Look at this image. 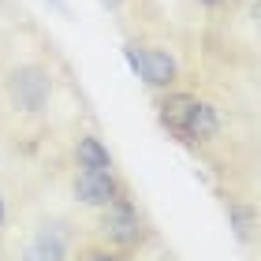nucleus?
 Masks as SVG:
<instances>
[{"label":"nucleus","mask_w":261,"mask_h":261,"mask_svg":"<svg viewBox=\"0 0 261 261\" xmlns=\"http://www.w3.org/2000/svg\"><path fill=\"white\" fill-rule=\"evenodd\" d=\"M146 235H149L146 217L138 213L130 191H123L120 198H112L105 209H97V239L105 246L123 250V254H135V250H142Z\"/></svg>","instance_id":"1"},{"label":"nucleus","mask_w":261,"mask_h":261,"mask_svg":"<svg viewBox=\"0 0 261 261\" xmlns=\"http://www.w3.org/2000/svg\"><path fill=\"white\" fill-rule=\"evenodd\" d=\"M49 97H53V75H49V67L22 64V67L11 71V79H8V101L15 105L19 112L38 116L45 105H49Z\"/></svg>","instance_id":"2"},{"label":"nucleus","mask_w":261,"mask_h":261,"mask_svg":"<svg viewBox=\"0 0 261 261\" xmlns=\"http://www.w3.org/2000/svg\"><path fill=\"white\" fill-rule=\"evenodd\" d=\"M127 191V183L112 172H101V168H79L75 179H71V194H75L79 205L86 209H105L112 198H120Z\"/></svg>","instance_id":"3"},{"label":"nucleus","mask_w":261,"mask_h":261,"mask_svg":"<svg viewBox=\"0 0 261 261\" xmlns=\"http://www.w3.org/2000/svg\"><path fill=\"white\" fill-rule=\"evenodd\" d=\"M127 60H130V67H135L153 90H172V86H175V79H179V67H175L172 53H168V49H161V45L127 49Z\"/></svg>","instance_id":"4"},{"label":"nucleus","mask_w":261,"mask_h":261,"mask_svg":"<svg viewBox=\"0 0 261 261\" xmlns=\"http://www.w3.org/2000/svg\"><path fill=\"white\" fill-rule=\"evenodd\" d=\"M198 97L194 93H183V90H168L164 97L157 101V120H161V127L168 130V135H175L183 142V135H187V123H191V116H194V109H198Z\"/></svg>","instance_id":"5"},{"label":"nucleus","mask_w":261,"mask_h":261,"mask_svg":"<svg viewBox=\"0 0 261 261\" xmlns=\"http://www.w3.org/2000/svg\"><path fill=\"white\" fill-rule=\"evenodd\" d=\"M30 250H41V254H49L53 261H67V254H71V235H67V228L64 224H41L38 231H34V239L27 243Z\"/></svg>","instance_id":"6"},{"label":"nucleus","mask_w":261,"mask_h":261,"mask_svg":"<svg viewBox=\"0 0 261 261\" xmlns=\"http://www.w3.org/2000/svg\"><path fill=\"white\" fill-rule=\"evenodd\" d=\"M75 164H79V168H101V172H112L116 168L109 146H105L97 135H82L75 142Z\"/></svg>","instance_id":"7"},{"label":"nucleus","mask_w":261,"mask_h":261,"mask_svg":"<svg viewBox=\"0 0 261 261\" xmlns=\"http://www.w3.org/2000/svg\"><path fill=\"white\" fill-rule=\"evenodd\" d=\"M217 135H220V112L213 109V105H205V101H201L198 109H194V116H191V123H187V135H183V142L198 146V142H213Z\"/></svg>","instance_id":"8"},{"label":"nucleus","mask_w":261,"mask_h":261,"mask_svg":"<svg viewBox=\"0 0 261 261\" xmlns=\"http://www.w3.org/2000/svg\"><path fill=\"white\" fill-rule=\"evenodd\" d=\"M228 220H231V231H235V239H250L254 228H257V213L250 205H243V201H228Z\"/></svg>","instance_id":"9"},{"label":"nucleus","mask_w":261,"mask_h":261,"mask_svg":"<svg viewBox=\"0 0 261 261\" xmlns=\"http://www.w3.org/2000/svg\"><path fill=\"white\" fill-rule=\"evenodd\" d=\"M82 261H127V254H123V250H112V246L101 243V246H90Z\"/></svg>","instance_id":"10"},{"label":"nucleus","mask_w":261,"mask_h":261,"mask_svg":"<svg viewBox=\"0 0 261 261\" xmlns=\"http://www.w3.org/2000/svg\"><path fill=\"white\" fill-rule=\"evenodd\" d=\"M22 261H53L49 254H41V250H30V246H27V250H22Z\"/></svg>","instance_id":"11"},{"label":"nucleus","mask_w":261,"mask_h":261,"mask_svg":"<svg viewBox=\"0 0 261 261\" xmlns=\"http://www.w3.org/2000/svg\"><path fill=\"white\" fill-rule=\"evenodd\" d=\"M250 19H254V27L261 30V0H254V4H250Z\"/></svg>","instance_id":"12"},{"label":"nucleus","mask_w":261,"mask_h":261,"mask_svg":"<svg viewBox=\"0 0 261 261\" xmlns=\"http://www.w3.org/2000/svg\"><path fill=\"white\" fill-rule=\"evenodd\" d=\"M4 224H8V201H4V194H0V231H4Z\"/></svg>","instance_id":"13"},{"label":"nucleus","mask_w":261,"mask_h":261,"mask_svg":"<svg viewBox=\"0 0 261 261\" xmlns=\"http://www.w3.org/2000/svg\"><path fill=\"white\" fill-rule=\"evenodd\" d=\"M205 8H220V4H228V0H201Z\"/></svg>","instance_id":"14"}]
</instances>
